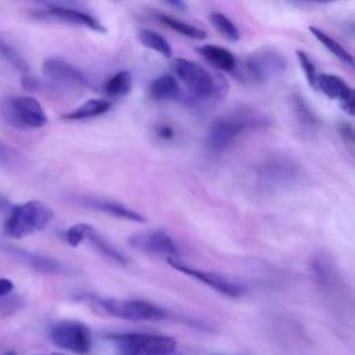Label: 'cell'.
Segmentation results:
<instances>
[{
    "instance_id": "cell-13",
    "label": "cell",
    "mask_w": 355,
    "mask_h": 355,
    "mask_svg": "<svg viewBox=\"0 0 355 355\" xmlns=\"http://www.w3.org/2000/svg\"><path fill=\"white\" fill-rule=\"evenodd\" d=\"M315 90H320L331 100H337L341 110L348 115H354V92L352 87L338 75L320 73L316 78Z\"/></svg>"
},
{
    "instance_id": "cell-25",
    "label": "cell",
    "mask_w": 355,
    "mask_h": 355,
    "mask_svg": "<svg viewBox=\"0 0 355 355\" xmlns=\"http://www.w3.org/2000/svg\"><path fill=\"white\" fill-rule=\"evenodd\" d=\"M290 103H291V108H293V112H294L298 123L302 128L312 130L318 125V119H316L315 114L312 112V110L309 108V105L305 103V100L298 94H293L290 98Z\"/></svg>"
},
{
    "instance_id": "cell-17",
    "label": "cell",
    "mask_w": 355,
    "mask_h": 355,
    "mask_svg": "<svg viewBox=\"0 0 355 355\" xmlns=\"http://www.w3.org/2000/svg\"><path fill=\"white\" fill-rule=\"evenodd\" d=\"M83 241H87L90 243V245L100 254L103 255L104 258L118 263V265H128V258L119 252L114 245H111L94 227H92L90 225H86L85 227V240Z\"/></svg>"
},
{
    "instance_id": "cell-20",
    "label": "cell",
    "mask_w": 355,
    "mask_h": 355,
    "mask_svg": "<svg viewBox=\"0 0 355 355\" xmlns=\"http://www.w3.org/2000/svg\"><path fill=\"white\" fill-rule=\"evenodd\" d=\"M309 261H311L309 268L313 279L322 286L330 284L336 273L333 259L324 252H318V254H313Z\"/></svg>"
},
{
    "instance_id": "cell-35",
    "label": "cell",
    "mask_w": 355,
    "mask_h": 355,
    "mask_svg": "<svg viewBox=\"0 0 355 355\" xmlns=\"http://www.w3.org/2000/svg\"><path fill=\"white\" fill-rule=\"evenodd\" d=\"M4 205H7V201H6V198H4V197H1V196H0V208H1V207H4Z\"/></svg>"
},
{
    "instance_id": "cell-19",
    "label": "cell",
    "mask_w": 355,
    "mask_h": 355,
    "mask_svg": "<svg viewBox=\"0 0 355 355\" xmlns=\"http://www.w3.org/2000/svg\"><path fill=\"white\" fill-rule=\"evenodd\" d=\"M112 107L111 100L107 98H89L83 104H80L78 108L69 111L62 118L67 121H85L92 119L96 116H100L105 112H108Z\"/></svg>"
},
{
    "instance_id": "cell-12",
    "label": "cell",
    "mask_w": 355,
    "mask_h": 355,
    "mask_svg": "<svg viewBox=\"0 0 355 355\" xmlns=\"http://www.w3.org/2000/svg\"><path fill=\"white\" fill-rule=\"evenodd\" d=\"M43 73L55 85L67 87H85L89 85L85 73L69 64L68 61L57 57L46 58L43 62Z\"/></svg>"
},
{
    "instance_id": "cell-15",
    "label": "cell",
    "mask_w": 355,
    "mask_h": 355,
    "mask_svg": "<svg viewBox=\"0 0 355 355\" xmlns=\"http://www.w3.org/2000/svg\"><path fill=\"white\" fill-rule=\"evenodd\" d=\"M46 12L60 21L72 24V25H79V26H85L87 29H92L94 32L98 33H104L105 28L103 26V24L94 18L92 14L71 7V6H64V4H46Z\"/></svg>"
},
{
    "instance_id": "cell-21",
    "label": "cell",
    "mask_w": 355,
    "mask_h": 355,
    "mask_svg": "<svg viewBox=\"0 0 355 355\" xmlns=\"http://www.w3.org/2000/svg\"><path fill=\"white\" fill-rule=\"evenodd\" d=\"M309 32L312 33V36L329 51L336 58H338L341 62L352 67L354 65V57L352 54L344 49L336 39H333L331 36H329L326 32L315 28V26H309Z\"/></svg>"
},
{
    "instance_id": "cell-22",
    "label": "cell",
    "mask_w": 355,
    "mask_h": 355,
    "mask_svg": "<svg viewBox=\"0 0 355 355\" xmlns=\"http://www.w3.org/2000/svg\"><path fill=\"white\" fill-rule=\"evenodd\" d=\"M157 18L158 21L168 26L169 29L175 31L176 33H180L182 36H186V37H190V39H194V40H202L207 37V32L196 25H191L189 22H184L176 17H172L169 14H157Z\"/></svg>"
},
{
    "instance_id": "cell-3",
    "label": "cell",
    "mask_w": 355,
    "mask_h": 355,
    "mask_svg": "<svg viewBox=\"0 0 355 355\" xmlns=\"http://www.w3.org/2000/svg\"><path fill=\"white\" fill-rule=\"evenodd\" d=\"M286 58L273 49H259L245 57L233 72V75L251 85L268 83L286 72Z\"/></svg>"
},
{
    "instance_id": "cell-32",
    "label": "cell",
    "mask_w": 355,
    "mask_h": 355,
    "mask_svg": "<svg viewBox=\"0 0 355 355\" xmlns=\"http://www.w3.org/2000/svg\"><path fill=\"white\" fill-rule=\"evenodd\" d=\"M157 135L162 139H169V137L173 136V130L166 125H159L158 129H157Z\"/></svg>"
},
{
    "instance_id": "cell-14",
    "label": "cell",
    "mask_w": 355,
    "mask_h": 355,
    "mask_svg": "<svg viewBox=\"0 0 355 355\" xmlns=\"http://www.w3.org/2000/svg\"><path fill=\"white\" fill-rule=\"evenodd\" d=\"M76 202L86 208H90V209H94V211H98V212H103V214H107V215H111V216H115L119 219L139 222V223L146 220V218L141 214H139L133 208H129L118 201L100 198V197H92V196H89V197L83 196V197H78Z\"/></svg>"
},
{
    "instance_id": "cell-31",
    "label": "cell",
    "mask_w": 355,
    "mask_h": 355,
    "mask_svg": "<svg viewBox=\"0 0 355 355\" xmlns=\"http://www.w3.org/2000/svg\"><path fill=\"white\" fill-rule=\"evenodd\" d=\"M14 288V283L10 279H0V297L7 295Z\"/></svg>"
},
{
    "instance_id": "cell-16",
    "label": "cell",
    "mask_w": 355,
    "mask_h": 355,
    "mask_svg": "<svg viewBox=\"0 0 355 355\" xmlns=\"http://www.w3.org/2000/svg\"><path fill=\"white\" fill-rule=\"evenodd\" d=\"M197 51L202 55V58L207 62H209L215 68L225 71V72L233 73L237 67V62H239L236 55L230 50L216 46V44H204V46L198 47Z\"/></svg>"
},
{
    "instance_id": "cell-1",
    "label": "cell",
    "mask_w": 355,
    "mask_h": 355,
    "mask_svg": "<svg viewBox=\"0 0 355 355\" xmlns=\"http://www.w3.org/2000/svg\"><path fill=\"white\" fill-rule=\"evenodd\" d=\"M266 116L257 110L240 108L218 116L209 126L205 146L211 154L225 153L248 129L265 126Z\"/></svg>"
},
{
    "instance_id": "cell-18",
    "label": "cell",
    "mask_w": 355,
    "mask_h": 355,
    "mask_svg": "<svg viewBox=\"0 0 355 355\" xmlns=\"http://www.w3.org/2000/svg\"><path fill=\"white\" fill-rule=\"evenodd\" d=\"M148 93L151 98L157 101L175 100L180 96L179 80L172 75H159L151 80L148 86Z\"/></svg>"
},
{
    "instance_id": "cell-30",
    "label": "cell",
    "mask_w": 355,
    "mask_h": 355,
    "mask_svg": "<svg viewBox=\"0 0 355 355\" xmlns=\"http://www.w3.org/2000/svg\"><path fill=\"white\" fill-rule=\"evenodd\" d=\"M344 141H347L349 146H352L354 143V132H352V126L351 125H347V123H341L340 128H338Z\"/></svg>"
},
{
    "instance_id": "cell-5",
    "label": "cell",
    "mask_w": 355,
    "mask_h": 355,
    "mask_svg": "<svg viewBox=\"0 0 355 355\" xmlns=\"http://www.w3.org/2000/svg\"><path fill=\"white\" fill-rule=\"evenodd\" d=\"M0 115L8 125L18 129H37L49 122L42 104L31 96L3 97Z\"/></svg>"
},
{
    "instance_id": "cell-9",
    "label": "cell",
    "mask_w": 355,
    "mask_h": 355,
    "mask_svg": "<svg viewBox=\"0 0 355 355\" xmlns=\"http://www.w3.org/2000/svg\"><path fill=\"white\" fill-rule=\"evenodd\" d=\"M51 343L69 352L86 355L92 349L89 327L79 320H60L50 329Z\"/></svg>"
},
{
    "instance_id": "cell-7",
    "label": "cell",
    "mask_w": 355,
    "mask_h": 355,
    "mask_svg": "<svg viewBox=\"0 0 355 355\" xmlns=\"http://www.w3.org/2000/svg\"><path fill=\"white\" fill-rule=\"evenodd\" d=\"M107 315L132 322H157L166 318V311L141 300H118L94 297L93 300Z\"/></svg>"
},
{
    "instance_id": "cell-36",
    "label": "cell",
    "mask_w": 355,
    "mask_h": 355,
    "mask_svg": "<svg viewBox=\"0 0 355 355\" xmlns=\"http://www.w3.org/2000/svg\"><path fill=\"white\" fill-rule=\"evenodd\" d=\"M53 355H65V354H61V352H54Z\"/></svg>"
},
{
    "instance_id": "cell-6",
    "label": "cell",
    "mask_w": 355,
    "mask_h": 355,
    "mask_svg": "<svg viewBox=\"0 0 355 355\" xmlns=\"http://www.w3.org/2000/svg\"><path fill=\"white\" fill-rule=\"evenodd\" d=\"M122 355H173L175 338L151 333H119L110 336Z\"/></svg>"
},
{
    "instance_id": "cell-34",
    "label": "cell",
    "mask_w": 355,
    "mask_h": 355,
    "mask_svg": "<svg viewBox=\"0 0 355 355\" xmlns=\"http://www.w3.org/2000/svg\"><path fill=\"white\" fill-rule=\"evenodd\" d=\"M1 355H17V352L12 349H8V351H4Z\"/></svg>"
},
{
    "instance_id": "cell-4",
    "label": "cell",
    "mask_w": 355,
    "mask_h": 355,
    "mask_svg": "<svg viewBox=\"0 0 355 355\" xmlns=\"http://www.w3.org/2000/svg\"><path fill=\"white\" fill-rule=\"evenodd\" d=\"M53 218L54 211L50 205L31 200L11 209L4 222V233L11 239H22L46 229Z\"/></svg>"
},
{
    "instance_id": "cell-10",
    "label": "cell",
    "mask_w": 355,
    "mask_h": 355,
    "mask_svg": "<svg viewBox=\"0 0 355 355\" xmlns=\"http://www.w3.org/2000/svg\"><path fill=\"white\" fill-rule=\"evenodd\" d=\"M166 261L171 265V268H173L175 270H178V272H180V273H183V275H186V276H189V277H191L197 282H201L202 284H205V286L211 287L212 290L218 291L219 294H223V295L230 297V298H239L245 293V288L241 284L227 279L223 275L197 269L194 266H190V265H186V263L180 262L178 258H169Z\"/></svg>"
},
{
    "instance_id": "cell-24",
    "label": "cell",
    "mask_w": 355,
    "mask_h": 355,
    "mask_svg": "<svg viewBox=\"0 0 355 355\" xmlns=\"http://www.w3.org/2000/svg\"><path fill=\"white\" fill-rule=\"evenodd\" d=\"M137 39H139V42H140L144 47H147V49H150V50H153V51L161 54L162 57L169 58V57L172 55V53H173V51H172V47H171V44H169V42H168L162 35L157 33L155 31H151V29H141V31H139V33H137Z\"/></svg>"
},
{
    "instance_id": "cell-23",
    "label": "cell",
    "mask_w": 355,
    "mask_h": 355,
    "mask_svg": "<svg viewBox=\"0 0 355 355\" xmlns=\"http://www.w3.org/2000/svg\"><path fill=\"white\" fill-rule=\"evenodd\" d=\"M132 83L133 78L129 71H118L107 78V80L103 85V90L111 98L123 97L130 92Z\"/></svg>"
},
{
    "instance_id": "cell-8",
    "label": "cell",
    "mask_w": 355,
    "mask_h": 355,
    "mask_svg": "<svg viewBox=\"0 0 355 355\" xmlns=\"http://www.w3.org/2000/svg\"><path fill=\"white\" fill-rule=\"evenodd\" d=\"M261 184L270 190L290 189L301 179L300 165L288 157L273 155L266 158L257 171Z\"/></svg>"
},
{
    "instance_id": "cell-33",
    "label": "cell",
    "mask_w": 355,
    "mask_h": 355,
    "mask_svg": "<svg viewBox=\"0 0 355 355\" xmlns=\"http://www.w3.org/2000/svg\"><path fill=\"white\" fill-rule=\"evenodd\" d=\"M169 4L173 6V7H178V8H186V4L182 3V1H171Z\"/></svg>"
},
{
    "instance_id": "cell-27",
    "label": "cell",
    "mask_w": 355,
    "mask_h": 355,
    "mask_svg": "<svg viewBox=\"0 0 355 355\" xmlns=\"http://www.w3.org/2000/svg\"><path fill=\"white\" fill-rule=\"evenodd\" d=\"M0 55L8 62L11 64L15 69L26 73L29 72V68H28V64L25 61V58L12 47L10 46L7 42H4L3 39H0Z\"/></svg>"
},
{
    "instance_id": "cell-29",
    "label": "cell",
    "mask_w": 355,
    "mask_h": 355,
    "mask_svg": "<svg viewBox=\"0 0 355 355\" xmlns=\"http://www.w3.org/2000/svg\"><path fill=\"white\" fill-rule=\"evenodd\" d=\"M14 155V151L12 148L0 139V164H4L7 162L11 157Z\"/></svg>"
},
{
    "instance_id": "cell-2",
    "label": "cell",
    "mask_w": 355,
    "mask_h": 355,
    "mask_svg": "<svg viewBox=\"0 0 355 355\" xmlns=\"http://www.w3.org/2000/svg\"><path fill=\"white\" fill-rule=\"evenodd\" d=\"M172 68L178 80H180L189 90L191 97L190 100L197 103L212 101L219 100L227 93L229 86L222 76L211 73L208 69L191 60L176 58Z\"/></svg>"
},
{
    "instance_id": "cell-26",
    "label": "cell",
    "mask_w": 355,
    "mask_h": 355,
    "mask_svg": "<svg viewBox=\"0 0 355 355\" xmlns=\"http://www.w3.org/2000/svg\"><path fill=\"white\" fill-rule=\"evenodd\" d=\"M209 21H211L212 26L218 31V33H220L225 39H227L230 42H236V40L240 39L239 28L225 14H222V12H212L209 15Z\"/></svg>"
},
{
    "instance_id": "cell-11",
    "label": "cell",
    "mask_w": 355,
    "mask_h": 355,
    "mask_svg": "<svg viewBox=\"0 0 355 355\" xmlns=\"http://www.w3.org/2000/svg\"><path fill=\"white\" fill-rule=\"evenodd\" d=\"M128 243L137 251L154 255H164L166 259L178 258L179 250L172 237L162 230L139 232L129 236Z\"/></svg>"
},
{
    "instance_id": "cell-28",
    "label": "cell",
    "mask_w": 355,
    "mask_h": 355,
    "mask_svg": "<svg viewBox=\"0 0 355 355\" xmlns=\"http://www.w3.org/2000/svg\"><path fill=\"white\" fill-rule=\"evenodd\" d=\"M297 58H298V62L302 68V72L305 75V79L308 82V85L315 89V85H316V78H318V72H316V68H315V64L313 61L311 60V57L302 51V50H297Z\"/></svg>"
}]
</instances>
